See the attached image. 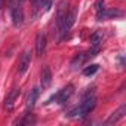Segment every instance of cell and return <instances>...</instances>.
<instances>
[{
    "label": "cell",
    "instance_id": "6da1fadb",
    "mask_svg": "<svg viewBox=\"0 0 126 126\" xmlns=\"http://www.w3.org/2000/svg\"><path fill=\"white\" fill-rule=\"evenodd\" d=\"M95 105H96V98H95V96H92V95L85 96L83 102H82L79 107L73 108L67 116H68V117H85V116H88V114L95 108Z\"/></svg>",
    "mask_w": 126,
    "mask_h": 126
},
{
    "label": "cell",
    "instance_id": "7a4b0ae2",
    "mask_svg": "<svg viewBox=\"0 0 126 126\" xmlns=\"http://www.w3.org/2000/svg\"><path fill=\"white\" fill-rule=\"evenodd\" d=\"M67 15H68V5H67V2H61L58 5V12H56V27H58V33L61 36L67 34L65 30H64Z\"/></svg>",
    "mask_w": 126,
    "mask_h": 126
},
{
    "label": "cell",
    "instance_id": "3957f363",
    "mask_svg": "<svg viewBox=\"0 0 126 126\" xmlns=\"http://www.w3.org/2000/svg\"><path fill=\"white\" fill-rule=\"evenodd\" d=\"M11 16H12V22H14L15 27H19V25L22 24V19H24L22 9H21L19 3L15 2V0H14L12 5H11Z\"/></svg>",
    "mask_w": 126,
    "mask_h": 126
},
{
    "label": "cell",
    "instance_id": "277c9868",
    "mask_svg": "<svg viewBox=\"0 0 126 126\" xmlns=\"http://www.w3.org/2000/svg\"><path fill=\"white\" fill-rule=\"evenodd\" d=\"M73 92H74V88H73V85H68V86H65L64 89H61L55 96H53V99H56V102L58 104H64L71 95H73Z\"/></svg>",
    "mask_w": 126,
    "mask_h": 126
},
{
    "label": "cell",
    "instance_id": "5b68a950",
    "mask_svg": "<svg viewBox=\"0 0 126 126\" xmlns=\"http://www.w3.org/2000/svg\"><path fill=\"white\" fill-rule=\"evenodd\" d=\"M30 62H31V52L30 50H25L22 53V56L19 58V62H18V73L19 74H24L28 70Z\"/></svg>",
    "mask_w": 126,
    "mask_h": 126
},
{
    "label": "cell",
    "instance_id": "8992f818",
    "mask_svg": "<svg viewBox=\"0 0 126 126\" xmlns=\"http://www.w3.org/2000/svg\"><path fill=\"white\" fill-rule=\"evenodd\" d=\"M125 114H126V105H122L117 111H114L108 119H107V122H105V125L107 126H110V125H114V123H117L120 119H123L125 117Z\"/></svg>",
    "mask_w": 126,
    "mask_h": 126
},
{
    "label": "cell",
    "instance_id": "52a82bcc",
    "mask_svg": "<svg viewBox=\"0 0 126 126\" xmlns=\"http://www.w3.org/2000/svg\"><path fill=\"white\" fill-rule=\"evenodd\" d=\"M19 94H21V89H14V91L9 92V95H8L6 99H5V108H6L8 111H11V110L14 108V104H15L16 98L19 96Z\"/></svg>",
    "mask_w": 126,
    "mask_h": 126
},
{
    "label": "cell",
    "instance_id": "ba28073f",
    "mask_svg": "<svg viewBox=\"0 0 126 126\" xmlns=\"http://www.w3.org/2000/svg\"><path fill=\"white\" fill-rule=\"evenodd\" d=\"M40 83L43 88H49L50 83H52V73H50V68L47 65H45L42 68V74H40Z\"/></svg>",
    "mask_w": 126,
    "mask_h": 126
},
{
    "label": "cell",
    "instance_id": "9c48e42d",
    "mask_svg": "<svg viewBox=\"0 0 126 126\" xmlns=\"http://www.w3.org/2000/svg\"><path fill=\"white\" fill-rule=\"evenodd\" d=\"M45 49H46V36L40 33L36 37V53L39 56H42L45 53Z\"/></svg>",
    "mask_w": 126,
    "mask_h": 126
},
{
    "label": "cell",
    "instance_id": "30bf717a",
    "mask_svg": "<svg viewBox=\"0 0 126 126\" xmlns=\"http://www.w3.org/2000/svg\"><path fill=\"white\" fill-rule=\"evenodd\" d=\"M122 15V12L120 11H117V9H104L102 12H99V14H96V18H98V21H101V19H104V18H114V16H120Z\"/></svg>",
    "mask_w": 126,
    "mask_h": 126
},
{
    "label": "cell",
    "instance_id": "8fae6325",
    "mask_svg": "<svg viewBox=\"0 0 126 126\" xmlns=\"http://www.w3.org/2000/svg\"><path fill=\"white\" fill-rule=\"evenodd\" d=\"M37 98H39V89L34 88V89L28 94V96H27V110H31V108L34 107Z\"/></svg>",
    "mask_w": 126,
    "mask_h": 126
},
{
    "label": "cell",
    "instance_id": "7c38bea8",
    "mask_svg": "<svg viewBox=\"0 0 126 126\" xmlns=\"http://www.w3.org/2000/svg\"><path fill=\"white\" fill-rule=\"evenodd\" d=\"M101 43H102V33L101 31H95L91 36V46L92 47H99Z\"/></svg>",
    "mask_w": 126,
    "mask_h": 126
},
{
    "label": "cell",
    "instance_id": "4fadbf2b",
    "mask_svg": "<svg viewBox=\"0 0 126 126\" xmlns=\"http://www.w3.org/2000/svg\"><path fill=\"white\" fill-rule=\"evenodd\" d=\"M86 59H88V55H86V53H79V55H76V58L71 61V67H73V68H77L79 65L83 64Z\"/></svg>",
    "mask_w": 126,
    "mask_h": 126
},
{
    "label": "cell",
    "instance_id": "5bb4252c",
    "mask_svg": "<svg viewBox=\"0 0 126 126\" xmlns=\"http://www.w3.org/2000/svg\"><path fill=\"white\" fill-rule=\"evenodd\" d=\"M98 71V65L96 64H92V65H89V67H86L85 70H83V74L85 76H92V74H95Z\"/></svg>",
    "mask_w": 126,
    "mask_h": 126
},
{
    "label": "cell",
    "instance_id": "9a60e30c",
    "mask_svg": "<svg viewBox=\"0 0 126 126\" xmlns=\"http://www.w3.org/2000/svg\"><path fill=\"white\" fill-rule=\"evenodd\" d=\"M95 9H96V14L102 12L104 11V0H96V3H95Z\"/></svg>",
    "mask_w": 126,
    "mask_h": 126
},
{
    "label": "cell",
    "instance_id": "2e32d148",
    "mask_svg": "<svg viewBox=\"0 0 126 126\" xmlns=\"http://www.w3.org/2000/svg\"><path fill=\"white\" fill-rule=\"evenodd\" d=\"M15 2H18V3H21V2H24V0H15Z\"/></svg>",
    "mask_w": 126,
    "mask_h": 126
}]
</instances>
